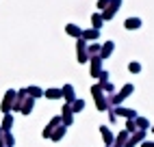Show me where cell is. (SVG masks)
<instances>
[{
	"mask_svg": "<svg viewBox=\"0 0 154 147\" xmlns=\"http://www.w3.org/2000/svg\"><path fill=\"white\" fill-rule=\"evenodd\" d=\"M126 26H128V28H137V26H139V20H128Z\"/></svg>",
	"mask_w": 154,
	"mask_h": 147,
	"instance_id": "obj_1",
	"label": "cell"
}]
</instances>
